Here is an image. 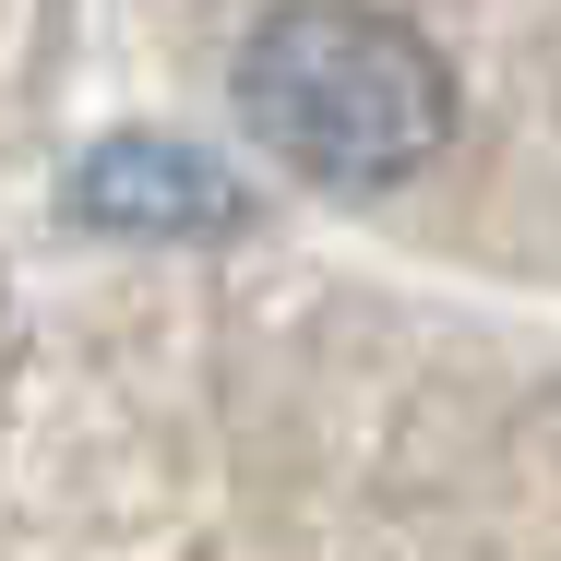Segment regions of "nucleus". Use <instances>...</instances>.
Instances as JSON below:
<instances>
[{"mask_svg": "<svg viewBox=\"0 0 561 561\" xmlns=\"http://www.w3.org/2000/svg\"><path fill=\"white\" fill-rule=\"evenodd\" d=\"M239 119L299 180L382 192L454 144V72L431 60L419 24H394L370 0H287L239 48Z\"/></svg>", "mask_w": 561, "mask_h": 561, "instance_id": "obj_1", "label": "nucleus"}, {"mask_svg": "<svg viewBox=\"0 0 561 561\" xmlns=\"http://www.w3.org/2000/svg\"><path fill=\"white\" fill-rule=\"evenodd\" d=\"M72 227H108V239H227V227H251V192L216 156L168 144V131H108L72 168Z\"/></svg>", "mask_w": 561, "mask_h": 561, "instance_id": "obj_2", "label": "nucleus"}]
</instances>
